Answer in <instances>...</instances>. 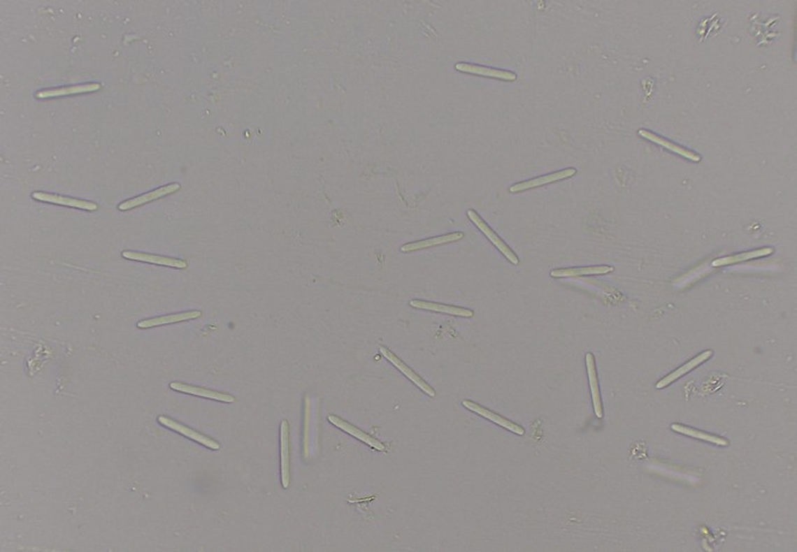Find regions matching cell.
Wrapping results in <instances>:
<instances>
[{
    "label": "cell",
    "mask_w": 797,
    "mask_h": 552,
    "mask_svg": "<svg viewBox=\"0 0 797 552\" xmlns=\"http://www.w3.org/2000/svg\"><path fill=\"white\" fill-rule=\"evenodd\" d=\"M467 217H468L469 220L472 221L473 224H475L478 229H480V231H482V233L490 240L491 244H492L510 263H519V259H518L515 252L512 251V249L507 245L505 240H501V238L498 236V233L481 218V215H478L475 210H467Z\"/></svg>",
    "instance_id": "1"
},
{
    "label": "cell",
    "mask_w": 797,
    "mask_h": 552,
    "mask_svg": "<svg viewBox=\"0 0 797 552\" xmlns=\"http://www.w3.org/2000/svg\"><path fill=\"white\" fill-rule=\"evenodd\" d=\"M380 352L389 363H392V365L398 369V372L405 375V377L408 378L409 381L412 382L420 391H423L426 395L431 396V398H436V390H434L426 381H424L419 375L416 374L409 365H405V362L402 361L392 351L387 349V347H380Z\"/></svg>",
    "instance_id": "2"
},
{
    "label": "cell",
    "mask_w": 797,
    "mask_h": 552,
    "mask_svg": "<svg viewBox=\"0 0 797 552\" xmlns=\"http://www.w3.org/2000/svg\"><path fill=\"white\" fill-rule=\"evenodd\" d=\"M157 421H159L162 426L170 428V430H173V432L178 433L180 435H184L185 437L193 440L194 442H196L199 444L203 445V446H206V448L210 449V450H219V449L221 448L219 442L211 439L209 436L203 435V434L197 432V430H193V428H190V427L185 426V425L179 423V421H173L171 418L166 417V416H159V417H157Z\"/></svg>",
    "instance_id": "3"
},
{
    "label": "cell",
    "mask_w": 797,
    "mask_h": 552,
    "mask_svg": "<svg viewBox=\"0 0 797 552\" xmlns=\"http://www.w3.org/2000/svg\"><path fill=\"white\" fill-rule=\"evenodd\" d=\"M461 405H463L465 408L468 409L469 412H473L474 414H478V416H481V417L485 418V419H488L491 423L503 427V428L508 430V432L514 433L516 435L519 436H523L525 434V430L523 427L519 426V425L514 423V421H509V419L503 417V416H500V414H496V412H492L490 409L478 405V403L472 401V400H464V401L461 402Z\"/></svg>",
    "instance_id": "4"
},
{
    "label": "cell",
    "mask_w": 797,
    "mask_h": 552,
    "mask_svg": "<svg viewBox=\"0 0 797 552\" xmlns=\"http://www.w3.org/2000/svg\"><path fill=\"white\" fill-rule=\"evenodd\" d=\"M279 440H280V479L282 486L289 488L291 485V435H289V423L287 421L280 423L279 430Z\"/></svg>",
    "instance_id": "5"
},
{
    "label": "cell",
    "mask_w": 797,
    "mask_h": 552,
    "mask_svg": "<svg viewBox=\"0 0 797 552\" xmlns=\"http://www.w3.org/2000/svg\"><path fill=\"white\" fill-rule=\"evenodd\" d=\"M577 173V170L575 169V168H568V169L552 172V173H549V175H541V177L531 179V180L517 182V184L510 186L509 191L512 194H516L521 193V191H529V189H534V188L543 187V186L552 184V182H556V181L572 178V177H574Z\"/></svg>",
    "instance_id": "6"
},
{
    "label": "cell",
    "mask_w": 797,
    "mask_h": 552,
    "mask_svg": "<svg viewBox=\"0 0 797 552\" xmlns=\"http://www.w3.org/2000/svg\"><path fill=\"white\" fill-rule=\"evenodd\" d=\"M713 354H715L713 350H706L704 351V352L699 353L696 356H694L693 359H690L689 361L686 362L684 365H680L679 368L675 369L673 372L666 375V377H663L661 381L657 382L656 388L662 390V388L670 386L671 384L675 383V382L679 381V379H681L684 376H686L688 372H693L695 369L698 368L699 365L705 363L706 361L711 359Z\"/></svg>",
    "instance_id": "7"
},
{
    "label": "cell",
    "mask_w": 797,
    "mask_h": 552,
    "mask_svg": "<svg viewBox=\"0 0 797 552\" xmlns=\"http://www.w3.org/2000/svg\"><path fill=\"white\" fill-rule=\"evenodd\" d=\"M329 421L331 425H334L335 427H338V428L347 433L349 435L353 436L354 439L359 440V441L362 442V443L369 445L371 448L374 449L376 451H387V446H385L382 442L378 441V439H375L374 436L369 435V434L364 432V430H359L358 427L354 426L352 423H347V421H344V419L338 417L336 414H329Z\"/></svg>",
    "instance_id": "8"
},
{
    "label": "cell",
    "mask_w": 797,
    "mask_h": 552,
    "mask_svg": "<svg viewBox=\"0 0 797 552\" xmlns=\"http://www.w3.org/2000/svg\"><path fill=\"white\" fill-rule=\"evenodd\" d=\"M587 374H588L589 386L591 392L592 405L596 417H604V405L601 400V387L598 379L597 365H596L595 356L591 352L586 354Z\"/></svg>",
    "instance_id": "9"
},
{
    "label": "cell",
    "mask_w": 797,
    "mask_h": 552,
    "mask_svg": "<svg viewBox=\"0 0 797 552\" xmlns=\"http://www.w3.org/2000/svg\"><path fill=\"white\" fill-rule=\"evenodd\" d=\"M181 186L178 182L175 184H166L163 187L157 188L155 191H148V193L143 194L141 196L134 197L130 200L124 201L117 206L120 211H128V210L135 209L139 206L148 204V203L153 202V201L159 200L162 197L168 196L175 191H180Z\"/></svg>",
    "instance_id": "10"
},
{
    "label": "cell",
    "mask_w": 797,
    "mask_h": 552,
    "mask_svg": "<svg viewBox=\"0 0 797 552\" xmlns=\"http://www.w3.org/2000/svg\"><path fill=\"white\" fill-rule=\"evenodd\" d=\"M454 68L463 73L475 74L480 77L491 78V79L508 81V82H512L517 79V75L512 71L485 68L482 65L471 64V63H457L454 65Z\"/></svg>",
    "instance_id": "11"
},
{
    "label": "cell",
    "mask_w": 797,
    "mask_h": 552,
    "mask_svg": "<svg viewBox=\"0 0 797 552\" xmlns=\"http://www.w3.org/2000/svg\"><path fill=\"white\" fill-rule=\"evenodd\" d=\"M169 386L171 390L177 391V392L187 393L190 395L199 396V398H204V399L215 400V401L224 402V403H233V402L236 401V398L230 395L228 393L208 390V388L188 385V384L180 383V382H172Z\"/></svg>",
    "instance_id": "12"
},
{
    "label": "cell",
    "mask_w": 797,
    "mask_h": 552,
    "mask_svg": "<svg viewBox=\"0 0 797 552\" xmlns=\"http://www.w3.org/2000/svg\"><path fill=\"white\" fill-rule=\"evenodd\" d=\"M32 197H34V200L52 203V204H56V205L69 206V208L87 210V211H96V210H99V205H97L96 203L89 202V201L77 200V198H71V197L61 196V195H55V194L45 193V191H34V193H32Z\"/></svg>",
    "instance_id": "13"
},
{
    "label": "cell",
    "mask_w": 797,
    "mask_h": 552,
    "mask_svg": "<svg viewBox=\"0 0 797 552\" xmlns=\"http://www.w3.org/2000/svg\"><path fill=\"white\" fill-rule=\"evenodd\" d=\"M409 304H410V307L419 309V310L432 311V312L443 313V314L461 317V318H473L474 317V311L467 309V307H454V305L423 301V300H411Z\"/></svg>",
    "instance_id": "14"
},
{
    "label": "cell",
    "mask_w": 797,
    "mask_h": 552,
    "mask_svg": "<svg viewBox=\"0 0 797 552\" xmlns=\"http://www.w3.org/2000/svg\"><path fill=\"white\" fill-rule=\"evenodd\" d=\"M122 256L127 260H131V261L159 264V266H166V267L175 268V269H186L188 267L187 262L181 260V259L168 258V256L148 254V253H141V252L124 251L122 252Z\"/></svg>",
    "instance_id": "15"
},
{
    "label": "cell",
    "mask_w": 797,
    "mask_h": 552,
    "mask_svg": "<svg viewBox=\"0 0 797 552\" xmlns=\"http://www.w3.org/2000/svg\"><path fill=\"white\" fill-rule=\"evenodd\" d=\"M638 133H639V136H641L642 138H646L647 140L654 143V144L663 146V147L666 148L668 151L673 152V153L677 154V155H681V157L691 161V162H699V161L702 160V157H701L699 154L690 151L688 148L682 147L680 145L675 144V143H672V141L668 140V139L664 138L662 136L656 135V133H654V132L649 131V130L640 129L638 131Z\"/></svg>",
    "instance_id": "16"
},
{
    "label": "cell",
    "mask_w": 797,
    "mask_h": 552,
    "mask_svg": "<svg viewBox=\"0 0 797 552\" xmlns=\"http://www.w3.org/2000/svg\"><path fill=\"white\" fill-rule=\"evenodd\" d=\"M464 237H465V233H464L463 231H454V233H447V235H442V236L432 237V238H427V240L408 242V244L402 245L400 251H401L402 253H411V252L420 251V249H431V247H436V246L445 245V244L458 242V240H463Z\"/></svg>",
    "instance_id": "17"
},
{
    "label": "cell",
    "mask_w": 797,
    "mask_h": 552,
    "mask_svg": "<svg viewBox=\"0 0 797 552\" xmlns=\"http://www.w3.org/2000/svg\"><path fill=\"white\" fill-rule=\"evenodd\" d=\"M614 267L612 266H590V267L581 268H561L550 271L552 278H570V277L601 276L613 273Z\"/></svg>",
    "instance_id": "18"
},
{
    "label": "cell",
    "mask_w": 797,
    "mask_h": 552,
    "mask_svg": "<svg viewBox=\"0 0 797 552\" xmlns=\"http://www.w3.org/2000/svg\"><path fill=\"white\" fill-rule=\"evenodd\" d=\"M773 247L766 246V247L753 249V251L742 252V253H738V254L728 255V256H724V258L715 259V261L712 262V266L715 268L724 267V266H730V264L751 261V260H755V259L766 258V256H769V255L773 254Z\"/></svg>",
    "instance_id": "19"
},
{
    "label": "cell",
    "mask_w": 797,
    "mask_h": 552,
    "mask_svg": "<svg viewBox=\"0 0 797 552\" xmlns=\"http://www.w3.org/2000/svg\"><path fill=\"white\" fill-rule=\"evenodd\" d=\"M202 316L201 311H186V312L175 313V314H169V316L157 317V318H150V319L141 320L137 324V327L141 329L152 328V327H159V326L170 325V324H177V322L187 321V320L197 319L199 317Z\"/></svg>",
    "instance_id": "20"
},
{
    "label": "cell",
    "mask_w": 797,
    "mask_h": 552,
    "mask_svg": "<svg viewBox=\"0 0 797 552\" xmlns=\"http://www.w3.org/2000/svg\"><path fill=\"white\" fill-rule=\"evenodd\" d=\"M671 430L673 432L681 434V435L689 436L693 439L699 440V441L706 442V443H711V444L719 445V446H728L730 444L729 440L722 436L715 435L711 433L704 432V430H697L694 427L686 426V425H681V423H673L671 425Z\"/></svg>",
    "instance_id": "21"
},
{
    "label": "cell",
    "mask_w": 797,
    "mask_h": 552,
    "mask_svg": "<svg viewBox=\"0 0 797 552\" xmlns=\"http://www.w3.org/2000/svg\"><path fill=\"white\" fill-rule=\"evenodd\" d=\"M101 88V85L97 82L85 83L79 86L64 87V88H55V89L40 90L36 92V99H54L62 96L78 95L86 92H96Z\"/></svg>",
    "instance_id": "22"
},
{
    "label": "cell",
    "mask_w": 797,
    "mask_h": 552,
    "mask_svg": "<svg viewBox=\"0 0 797 552\" xmlns=\"http://www.w3.org/2000/svg\"><path fill=\"white\" fill-rule=\"evenodd\" d=\"M308 425H309V405H307V407H306V433H304V451H306V456L308 454V443H309V441H308V435H309V433H308Z\"/></svg>",
    "instance_id": "23"
}]
</instances>
